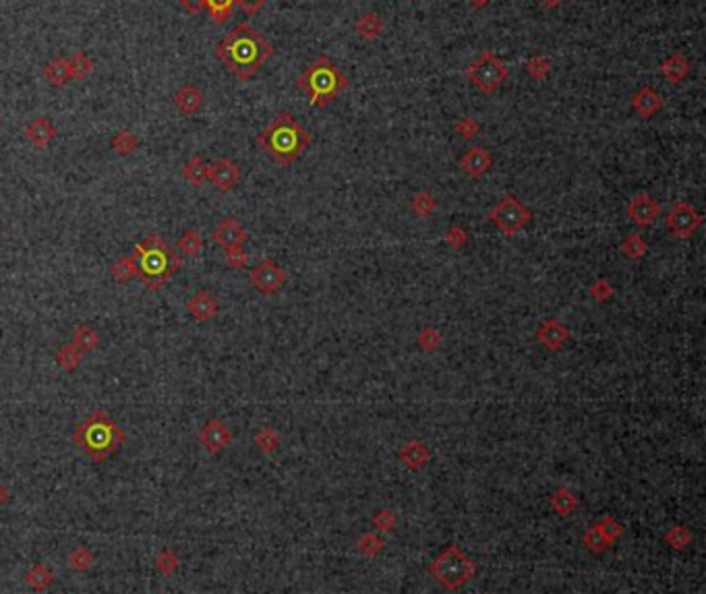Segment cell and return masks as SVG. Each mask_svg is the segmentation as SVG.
<instances>
[{
	"instance_id": "obj_20",
	"label": "cell",
	"mask_w": 706,
	"mask_h": 594,
	"mask_svg": "<svg viewBox=\"0 0 706 594\" xmlns=\"http://www.w3.org/2000/svg\"><path fill=\"white\" fill-rule=\"evenodd\" d=\"M23 133L28 137L29 143H33L35 147H48L56 139V127L48 118L40 116L29 122Z\"/></svg>"
},
{
	"instance_id": "obj_8",
	"label": "cell",
	"mask_w": 706,
	"mask_h": 594,
	"mask_svg": "<svg viewBox=\"0 0 706 594\" xmlns=\"http://www.w3.org/2000/svg\"><path fill=\"white\" fill-rule=\"evenodd\" d=\"M487 217H489V222H493L499 228L501 234L514 236L524 226L530 224L533 212L528 207H524L514 195H508V197L499 199V203L493 210H489Z\"/></svg>"
},
{
	"instance_id": "obj_28",
	"label": "cell",
	"mask_w": 706,
	"mask_h": 594,
	"mask_svg": "<svg viewBox=\"0 0 706 594\" xmlns=\"http://www.w3.org/2000/svg\"><path fill=\"white\" fill-rule=\"evenodd\" d=\"M83 360V352L71 342V344H62L58 352H56V365L60 367V371L64 373H73L79 369Z\"/></svg>"
},
{
	"instance_id": "obj_31",
	"label": "cell",
	"mask_w": 706,
	"mask_h": 594,
	"mask_svg": "<svg viewBox=\"0 0 706 594\" xmlns=\"http://www.w3.org/2000/svg\"><path fill=\"white\" fill-rule=\"evenodd\" d=\"M234 6H237V0H205V8L216 25L226 23L232 17Z\"/></svg>"
},
{
	"instance_id": "obj_42",
	"label": "cell",
	"mask_w": 706,
	"mask_h": 594,
	"mask_svg": "<svg viewBox=\"0 0 706 594\" xmlns=\"http://www.w3.org/2000/svg\"><path fill=\"white\" fill-rule=\"evenodd\" d=\"M93 564H96V557L87 547H75L69 555V566L75 571H87L93 567Z\"/></svg>"
},
{
	"instance_id": "obj_23",
	"label": "cell",
	"mask_w": 706,
	"mask_h": 594,
	"mask_svg": "<svg viewBox=\"0 0 706 594\" xmlns=\"http://www.w3.org/2000/svg\"><path fill=\"white\" fill-rule=\"evenodd\" d=\"M44 77L55 87L67 85L71 81V60L64 58V56H56L52 60H48L46 67H44Z\"/></svg>"
},
{
	"instance_id": "obj_10",
	"label": "cell",
	"mask_w": 706,
	"mask_h": 594,
	"mask_svg": "<svg viewBox=\"0 0 706 594\" xmlns=\"http://www.w3.org/2000/svg\"><path fill=\"white\" fill-rule=\"evenodd\" d=\"M249 282L255 290H259L266 297L275 295L284 284H286V273L284 270L273 261V259H263L259 265H255L249 273Z\"/></svg>"
},
{
	"instance_id": "obj_51",
	"label": "cell",
	"mask_w": 706,
	"mask_h": 594,
	"mask_svg": "<svg viewBox=\"0 0 706 594\" xmlns=\"http://www.w3.org/2000/svg\"><path fill=\"white\" fill-rule=\"evenodd\" d=\"M181 8H185L189 15H197L205 8V0H174Z\"/></svg>"
},
{
	"instance_id": "obj_16",
	"label": "cell",
	"mask_w": 706,
	"mask_h": 594,
	"mask_svg": "<svg viewBox=\"0 0 706 594\" xmlns=\"http://www.w3.org/2000/svg\"><path fill=\"white\" fill-rule=\"evenodd\" d=\"M537 340L547 350H559L570 342V329L557 319H547L537 331Z\"/></svg>"
},
{
	"instance_id": "obj_33",
	"label": "cell",
	"mask_w": 706,
	"mask_h": 594,
	"mask_svg": "<svg viewBox=\"0 0 706 594\" xmlns=\"http://www.w3.org/2000/svg\"><path fill=\"white\" fill-rule=\"evenodd\" d=\"M71 60V79L75 81H85L93 73V60L89 58L87 52L77 50L75 55L69 58Z\"/></svg>"
},
{
	"instance_id": "obj_54",
	"label": "cell",
	"mask_w": 706,
	"mask_h": 594,
	"mask_svg": "<svg viewBox=\"0 0 706 594\" xmlns=\"http://www.w3.org/2000/svg\"><path fill=\"white\" fill-rule=\"evenodd\" d=\"M547 8H557L559 4H564V0H541Z\"/></svg>"
},
{
	"instance_id": "obj_50",
	"label": "cell",
	"mask_w": 706,
	"mask_h": 594,
	"mask_svg": "<svg viewBox=\"0 0 706 594\" xmlns=\"http://www.w3.org/2000/svg\"><path fill=\"white\" fill-rule=\"evenodd\" d=\"M445 243L450 244L452 249H456V251H458V249H464V246L468 244V234L462 230L460 226H456V224H454V226H450V228H448V232H445Z\"/></svg>"
},
{
	"instance_id": "obj_34",
	"label": "cell",
	"mask_w": 706,
	"mask_h": 594,
	"mask_svg": "<svg viewBox=\"0 0 706 594\" xmlns=\"http://www.w3.org/2000/svg\"><path fill=\"white\" fill-rule=\"evenodd\" d=\"M622 253H624L627 259L638 261V259H642L649 253V243L642 239V234L632 232V234L625 236L624 243H622Z\"/></svg>"
},
{
	"instance_id": "obj_2",
	"label": "cell",
	"mask_w": 706,
	"mask_h": 594,
	"mask_svg": "<svg viewBox=\"0 0 706 594\" xmlns=\"http://www.w3.org/2000/svg\"><path fill=\"white\" fill-rule=\"evenodd\" d=\"M257 143L280 166H290L311 145V133L290 112L275 114L272 122L259 133Z\"/></svg>"
},
{
	"instance_id": "obj_32",
	"label": "cell",
	"mask_w": 706,
	"mask_h": 594,
	"mask_svg": "<svg viewBox=\"0 0 706 594\" xmlns=\"http://www.w3.org/2000/svg\"><path fill=\"white\" fill-rule=\"evenodd\" d=\"M137 145H139V139H137L131 131H118L116 135L112 137V141H110V147H112V152L116 154V156H120V158H127V156H131L133 152L137 149Z\"/></svg>"
},
{
	"instance_id": "obj_39",
	"label": "cell",
	"mask_w": 706,
	"mask_h": 594,
	"mask_svg": "<svg viewBox=\"0 0 706 594\" xmlns=\"http://www.w3.org/2000/svg\"><path fill=\"white\" fill-rule=\"evenodd\" d=\"M582 544H584L586 551L593 553V555H598V553H603V551H607V549L611 547V542L603 537V532L598 530L597 526H591V528L582 535Z\"/></svg>"
},
{
	"instance_id": "obj_19",
	"label": "cell",
	"mask_w": 706,
	"mask_h": 594,
	"mask_svg": "<svg viewBox=\"0 0 706 594\" xmlns=\"http://www.w3.org/2000/svg\"><path fill=\"white\" fill-rule=\"evenodd\" d=\"M429 458H431L429 447L419 439L408 441L398 450V459L406 466L408 470H421L429 462Z\"/></svg>"
},
{
	"instance_id": "obj_37",
	"label": "cell",
	"mask_w": 706,
	"mask_h": 594,
	"mask_svg": "<svg viewBox=\"0 0 706 594\" xmlns=\"http://www.w3.org/2000/svg\"><path fill=\"white\" fill-rule=\"evenodd\" d=\"M410 210L419 217H429L437 210V201L429 190H419L410 201Z\"/></svg>"
},
{
	"instance_id": "obj_44",
	"label": "cell",
	"mask_w": 706,
	"mask_h": 594,
	"mask_svg": "<svg viewBox=\"0 0 706 594\" xmlns=\"http://www.w3.org/2000/svg\"><path fill=\"white\" fill-rule=\"evenodd\" d=\"M549 71H551V64H549V60H547L545 56H533V58L526 62V73H528L535 81H543V79H547Z\"/></svg>"
},
{
	"instance_id": "obj_29",
	"label": "cell",
	"mask_w": 706,
	"mask_h": 594,
	"mask_svg": "<svg viewBox=\"0 0 706 594\" xmlns=\"http://www.w3.org/2000/svg\"><path fill=\"white\" fill-rule=\"evenodd\" d=\"M183 176L189 181L193 187H203L207 183V164L201 156H193L189 162L183 166Z\"/></svg>"
},
{
	"instance_id": "obj_38",
	"label": "cell",
	"mask_w": 706,
	"mask_h": 594,
	"mask_svg": "<svg viewBox=\"0 0 706 594\" xmlns=\"http://www.w3.org/2000/svg\"><path fill=\"white\" fill-rule=\"evenodd\" d=\"M178 566H181V559H178V555H176V551H172V549H162L158 555H156V569L162 573V576H174L176 571H178Z\"/></svg>"
},
{
	"instance_id": "obj_35",
	"label": "cell",
	"mask_w": 706,
	"mask_h": 594,
	"mask_svg": "<svg viewBox=\"0 0 706 594\" xmlns=\"http://www.w3.org/2000/svg\"><path fill=\"white\" fill-rule=\"evenodd\" d=\"M176 249H178L181 255H185V257H197V255H201V251H203V239L199 236V232L187 230L185 234L178 236Z\"/></svg>"
},
{
	"instance_id": "obj_55",
	"label": "cell",
	"mask_w": 706,
	"mask_h": 594,
	"mask_svg": "<svg viewBox=\"0 0 706 594\" xmlns=\"http://www.w3.org/2000/svg\"><path fill=\"white\" fill-rule=\"evenodd\" d=\"M468 2H470V4H472L474 8H485V6L489 4L491 0H468Z\"/></svg>"
},
{
	"instance_id": "obj_11",
	"label": "cell",
	"mask_w": 706,
	"mask_h": 594,
	"mask_svg": "<svg viewBox=\"0 0 706 594\" xmlns=\"http://www.w3.org/2000/svg\"><path fill=\"white\" fill-rule=\"evenodd\" d=\"M243 174L239 164L232 162L230 158H217L212 166H207V183L214 185V189L220 193H230L239 187Z\"/></svg>"
},
{
	"instance_id": "obj_21",
	"label": "cell",
	"mask_w": 706,
	"mask_h": 594,
	"mask_svg": "<svg viewBox=\"0 0 706 594\" xmlns=\"http://www.w3.org/2000/svg\"><path fill=\"white\" fill-rule=\"evenodd\" d=\"M174 106L178 108V112L183 114H197L201 106H203V93L199 91L197 85L193 83H185L176 93H174Z\"/></svg>"
},
{
	"instance_id": "obj_49",
	"label": "cell",
	"mask_w": 706,
	"mask_h": 594,
	"mask_svg": "<svg viewBox=\"0 0 706 594\" xmlns=\"http://www.w3.org/2000/svg\"><path fill=\"white\" fill-rule=\"evenodd\" d=\"M615 295V288L611 286V282L609 280H605V278H600V280H597L593 286H591V297L595 298V300H598V302H603V300H607V298H611Z\"/></svg>"
},
{
	"instance_id": "obj_15",
	"label": "cell",
	"mask_w": 706,
	"mask_h": 594,
	"mask_svg": "<svg viewBox=\"0 0 706 594\" xmlns=\"http://www.w3.org/2000/svg\"><path fill=\"white\" fill-rule=\"evenodd\" d=\"M185 307H187L190 317L199 324L212 321L217 315V309H220L216 297L207 290H197L195 295H190Z\"/></svg>"
},
{
	"instance_id": "obj_48",
	"label": "cell",
	"mask_w": 706,
	"mask_h": 594,
	"mask_svg": "<svg viewBox=\"0 0 706 594\" xmlns=\"http://www.w3.org/2000/svg\"><path fill=\"white\" fill-rule=\"evenodd\" d=\"M371 522L375 524V528L381 530V532H389V530H394V526H396L398 520H396V515L389 512V510H380V512H375V515L371 518Z\"/></svg>"
},
{
	"instance_id": "obj_4",
	"label": "cell",
	"mask_w": 706,
	"mask_h": 594,
	"mask_svg": "<svg viewBox=\"0 0 706 594\" xmlns=\"http://www.w3.org/2000/svg\"><path fill=\"white\" fill-rule=\"evenodd\" d=\"M133 255L137 259V275L149 290H160L181 268V257L158 234L137 244Z\"/></svg>"
},
{
	"instance_id": "obj_40",
	"label": "cell",
	"mask_w": 706,
	"mask_h": 594,
	"mask_svg": "<svg viewBox=\"0 0 706 594\" xmlns=\"http://www.w3.org/2000/svg\"><path fill=\"white\" fill-rule=\"evenodd\" d=\"M663 540H665L671 549L683 551L685 547H690L692 535H690V530H688L685 526H671V528L663 535Z\"/></svg>"
},
{
	"instance_id": "obj_27",
	"label": "cell",
	"mask_w": 706,
	"mask_h": 594,
	"mask_svg": "<svg viewBox=\"0 0 706 594\" xmlns=\"http://www.w3.org/2000/svg\"><path fill=\"white\" fill-rule=\"evenodd\" d=\"M73 344H75L83 354H89V352L96 350L98 344H100V336H98L96 327L89 324L77 325L75 331H73Z\"/></svg>"
},
{
	"instance_id": "obj_46",
	"label": "cell",
	"mask_w": 706,
	"mask_h": 594,
	"mask_svg": "<svg viewBox=\"0 0 706 594\" xmlns=\"http://www.w3.org/2000/svg\"><path fill=\"white\" fill-rule=\"evenodd\" d=\"M224 253H226V263L232 270H243L249 263V255L243 246H228V249H224Z\"/></svg>"
},
{
	"instance_id": "obj_6",
	"label": "cell",
	"mask_w": 706,
	"mask_h": 594,
	"mask_svg": "<svg viewBox=\"0 0 706 594\" xmlns=\"http://www.w3.org/2000/svg\"><path fill=\"white\" fill-rule=\"evenodd\" d=\"M474 561L462 551L460 547H448L443 549L429 566V571L435 580L445 590H458L472 576H474Z\"/></svg>"
},
{
	"instance_id": "obj_22",
	"label": "cell",
	"mask_w": 706,
	"mask_h": 594,
	"mask_svg": "<svg viewBox=\"0 0 706 594\" xmlns=\"http://www.w3.org/2000/svg\"><path fill=\"white\" fill-rule=\"evenodd\" d=\"M661 73L663 77L673 85H679L688 75H690V60L683 55L667 56L661 62Z\"/></svg>"
},
{
	"instance_id": "obj_24",
	"label": "cell",
	"mask_w": 706,
	"mask_h": 594,
	"mask_svg": "<svg viewBox=\"0 0 706 594\" xmlns=\"http://www.w3.org/2000/svg\"><path fill=\"white\" fill-rule=\"evenodd\" d=\"M23 584L29 586L31 590H35V593H44V590H48L55 584V573L44 566V564H35V566H31L25 571Z\"/></svg>"
},
{
	"instance_id": "obj_9",
	"label": "cell",
	"mask_w": 706,
	"mask_h": 594,
	"mask_svg": "<svg viewBox=\"0 0 706 594\" xmlns=\"http://www.w3.org/2000/svg\"><path fill=\"white\" fill-rule=\"evenodd\" d=\"M700 224H702V216L685 201L673 203L669 214L665 216V226L669 228V232L673 236H678L681 241H688L690 236H694V232L700 228Z\"/></svg>"
},
{
	"instance_id": "obj_43",
	"label": "cell",
	"mask_w": 706,
	"mask_h": 594,
	"mask_svg": "<svg viewBox=\"0 0 706 594\" xmlns=\"http://www.w3.org/2000/svg\"><path fill=\"white\" fill-rule=\"evenodd\" d=\"M595 526H597L598 530L603 532V537L609 540L611 544H613L615 540H617V539H620V537H622V535H624V526H622V524H620V522H617V520H615L613 515H607V518L598 520Z\"/></svg>"
},
{
	"instance_id": "obj_36",
	"label": "cell",
	"mask_w": 706,
	"mask_h": 594,
	"mask_svg": "<svg viewBox=\"0 0 706 594\" xmlns=\"http://www.w3.org/2000/svg\"><path fill=\"white\" fill-rule=\"evenodd\" d=\"M280 443H282V437H280L278 431L272 429V427H263L261 431L255 435V445H257V450H259L261 454H266V456L273 454V452L280 447Z\"/></svg>"
},
{
	"instance_id": "obj_41",
	"label": "cell",
	"mask_w": 706,
	"mask_h": 594,
	"mask_svg": "<svg viewBox=\"0 0 706 594\" xmlns=\"http://www.w3.org/2000/svg\"><path fill=\"white\" fill-rule=\"evenodd\" d=\"M356 547H358V551H360L365 557H377L381 551H383L385 542H383V539H381L380 535H375V532H365V535L358 539Z\"/></svg>"
},
{
	"instance_id": "obj_52",
	"label": "cell",
	"mask_w": 706,
	"mask_h": 594,
	"mask_svg": "<svg viewBox=\"0 0 706 594\" xmlns=\"http://www.w3.org/2000/svg\"><path fill=\"white\" fill-rule=\"evenodd\" d=\"M268 0H237V4L245 11L246 15H255Z\"/></svg>"
},
{
	"instance_id": "obj_25",
	"label": "cell",
	"mask_w": 706,
	"mask_h": 594,
	"mask_svg": "<svg viewBox=\"0 0 706 594\" xmlns=\"http://www.w3.org/2000/svg\"><path fill=\"white\" fill-rule=\"evenodd\" d=\"M354 31H356L363 40L373 42V40L381 38V33H383V21H381V17L377 13H365V15H360V17L354 21Z\"/></svg>"
},
{
	"instance_id": "obj_13",
	"label": "cell",
	"mask_w": 706,
	"mask_h": 594,
	"mask_svg": "<svg viewBox=\"0 0 706 594\" xmlns=\"http://www.w3.org/2000/svg\"><path fill=\"white\" fill-rule=\"evenodd\" d=\"M199 441L210 454H222L232 443V433L220 418H212L201 427Z\"/></svg>"
},
{
	"instance_id": "obj_18",
	"label": "cell",
	"mask_w": 706,
	"mask_h": 594,
	"mask_svg": "<svg viewBox=\"0 0 706 594\" xmlns=\"http://www.w3.org/2000/svg\"><path fill=\"white\" fill-rule=\"evenodd\" d=\"M460 166L470 178H481V176H485L489 172V168L493 166V158H491V154L485 147L474 145V147H470L462 156Z\"/></svg>"
},
{
	"instance_id": "obj_26",
	"label": "cell",
	"mask_w": 706,
	"mask_h": 594,
	"mask_svg": "<svg viewBox=\"0 0 706 594\" xmlns=\"http://www.w3.org/2000/svg\"><path fill=\"white\" fill-rule=\"evenodd\" d=\"M549 508L557 513V515H564V518H566V515H570V513L578 508V497H576L574 491L566 489V486H562V489H557V491L549 497Z\"/></svg>"
},
{
	"instance_id": "obj_5",
	"label": "cell",
	"mask_w": 706,
	"mask_h": 594,
	"mask_svg": "<svg viewBox=\"0 0 706 594\" xmlns=\"http://www.w3.org/2000/svg\"><path fill=\"white\" fill-rule=\"evenodd\" d=\"M297 85L309 96L311 106L326 108L338 93L348 87V79L327 56H319L300 73Z\"/></svg>"
},
{
	"instance_id": "obj_45",
	"label": "cell",
	"mask_w": 706,
	"mask_h": 594,
	"mask_svg": "<svg viewBox=\"0 0 706 594\" xmlns=\"http://www.w3.org/2000/svg\"><path fill=\"white\" fill-rule=\"evenodd\" d=\"M416 342H419V346H421L423 350L433 352L437 350L439 344H441V336H439V331H437L435 327H425V329L419 331Z\"/></svg>"
},
{
	"instance_id": "obj_53",
	"label": "cell",
	"mask_w": 706,
	"mask_h": 594,
	"mask_svg": "<svg viewBox=\"0 0 706 594\" xmlns=\"http://www.w3.org/2000/svg\"><path fill=\"white\" fill-rule=\"evenodd\" d=\"M8 497H11V491H8V486H4L2 483H0V506H4V503L8 501Z\"/></svg>"
},
{
	"instance_id": "obj_7",
	"label": "cell",
	"mask_w": 706,
	"mask_h": 594,
	"mask_svg": "<svg viewBox=\"0 0 706 594\" xmlns=\"http://www.w3.org/2000/svg\"><path fill=\"white\" fill-rule=\"evenodd\" d=\"M508 75H510V71L503 64V60H499L491 52H483L466 71L468 81L485 96L495 93L501 87V83L508 79Z\"/></svg>"
},
{
	"instance_id": "obj_14",
	"label": "cell",
	"mask_w": 706,
	"mask_h": 594,
	"mask_svg": "<svg viewBox=\"0 0 706 594\" xmlns=\"http://www.w3.org/2000/svg\"><path fill=\"white\" fill-rule=\"evenodd\" d=\"M246 239H249V234H246L243 224L237 217H224L216 228H214V232H212V241L220 244L222 249L243 246Z\"/></svg>"
},
{
	"instance_id": "obj_3",
	"label": "cell",
	"mask_w": 706,
	"mask_h": 594,
	"mask_svg": "<svg viewBox=\"0 0 706 594\" xmlns=\"http://www.w3.org/2000/svg\"><path fill=\"white\" fill-rule=\"evenodd\" d=\"M71 437H73V443L96 464L106 462L125 443V431L104 410L91 412L73 431Z\"/></svg>"
},
{
	"instance_id": "obj_1",
	"label": "cell",
	"mask_w": 706,
	"mask_h": 594,
	"mask_svg": "<svg viewBox=\"0 0 706 594\" xmlns=\"http://www.w3.org/2000/svg\"><path fill=\"white\" fill-rule=\"evenodd\" d=\"M273 55V46L249 23H239L216 46L222 64L241 81H249Z\"/></svg>"
},
{
	"instance_id": "obj_30",
	"label": "cell",
	"mask_w": 706,
	"mask_h": 594,
	"mask_svg": "<svg viewBox=\"0 0 706 594\" xmlns=\"http://www.w3.org/2000/svg\"><path fill=\"white\" fill-rule=\"evenodd\" d=\"M110 275H112V280L123 282V284L131 282V280L137 275L135 255H129V257H120V259H116V261L110 265Z\"/></svg>"
},
{
	"instance_id": "obj_12",
	"label": "cell",
	"mask_w": 706,
	"mask_h": 594,
	"mask_svg": "<svg viewBox=\"0 0 706 594\" xmlns=\"http://www.w3.org/2000/svg\"><path fill=\"white\" fill-rule=\"evenodd\" d=\"M627 216H630V219L636 226L647 228V226H651L656 217L661 216V205L652 199L649 193L640 190V193H636L630 199V203H627Z\"/></svg>"
},
{
	"instance_id": "obj_17",
	"label": "cell",
	"mask_w": 706,
	"mask_h": 594,
	"mask_svg": "<svg viewBox=\"0 0 706 594\" xmlns=\"http://www.w3.org/2000/svg\"><path fill=\"white\" fill-rule=\"evenodd\" d=\"M665 106V100L659 91H654L651 85H642L634 96H632V108L638 116L651 118L656 112H661Z\"/></svg>"
},
{
	"instance_id": "obj_47",
	"label": "cell",
	"mask_w": 706,
	"mask_h": 594,
	"mask_svg": "<svg viewBox=\"0 0 706 594\" xmlns=\"http://www.w3.org/2000/svg\"><path fill=\"white\" fill-rule=\"evenodd\" d=\"M479 131H481L479 122H477L474 118H470V116H464L462 120H458V125H456V133H458L462 139H466V141L474 139V137L479 135Z\"/></svg>"
}]
</instances>
